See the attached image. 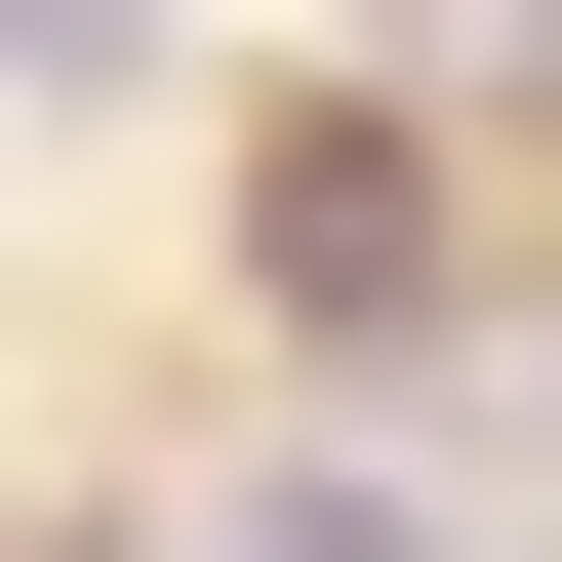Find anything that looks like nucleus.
<instances>
[{"label":"nucleus","mask_w":562,"mask_h":562,"mask_svg":"<svg viewBox=\"0 0 562 562\" xmlns=\"http://www.w3.org/2000/svg\"><path fill=\"white\" fill-rule=\"evenodd\" d=\"M241 562H442V522H402V482H241Z\"/></svg>","instance_id":"f03ea898"},{"label":"nucleus","mask_w":562,"mask_h":562,"mask_svg":"<svg viewBox=\"0 0 562 562\" xmlns=\"http://www.w3.org/2000/svg\"><path fill=\"white\" fill-rule=\"evenodd\" d=\"M0 81H161V0H0Z\"/></svg>","instance_id":"7ed1b4c3"},{"label":"nucleus","mask_w":562,"mask_h":562,"mask_svg":"<svg viewBox=\"0 0 562 562\" xmlns=\"http://www.w3.org/2000/svg\"><path fill=\"white\" fill-rule=\"evenodd\" d=\"M241 241H281V322H442V201H402V121H281V201H241Z\"/></svg>","instance_id":"f257e3e1"}]
</instances>
